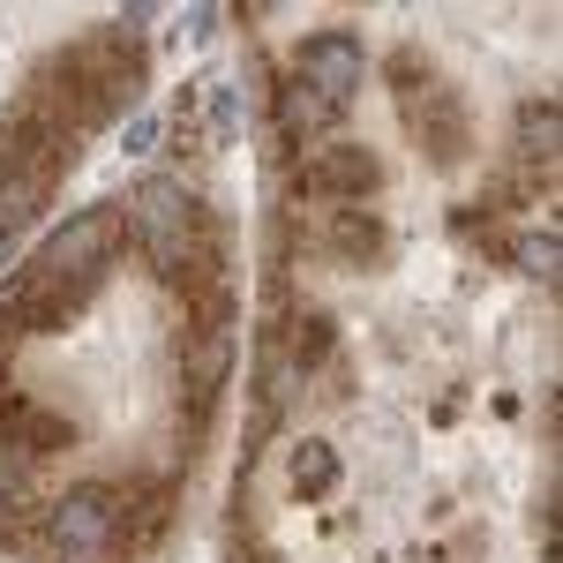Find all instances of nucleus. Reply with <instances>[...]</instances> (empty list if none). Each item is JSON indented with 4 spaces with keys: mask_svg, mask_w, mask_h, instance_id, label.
<instances>
[{
    "mask_svg": "<svg viewBox=\"0 0 563 563\" xmlns=\"http://www.w3.org/2000/svg\"><path fill=\"white\" fill-rule=\"evenodd\" d=\"M0 435L38 466V459H53V451H68V443H76V421H68V413H53V406H38V398H8Z\"/></svg>",
    "mask_w": 563,
    "mask_h": 563,
    "instance_id": "nucleus-5",
    "label": "nucleus"
},
{
    "mask_svg": "<svg viewBox=\"0 0 563 563\" xmlns=\"http://www.w3.org/2000/svg\"><path fill=\"white\" fill-rule=\"evenodd\" d=\"M233 563H278L271 549H233Z\"/></svg>",
    "mask_w": 563,
    "mask_h": 563,
    "instance_id": "nucleus-15",
    "label": "nucleus"
},
{
    "mask_svg": "<svg viewBox=\"0 0 563 563\" xmlns=\"http://www.w3.org/2000/svg\"><path fill=\"white\" fill-rule=\"evenodd\" d=\"M121 519H129V481H76L68 496L45 504V541L68 563H98L121 549Z\"/></svg>",
    "mask_w": 563,
    "mask_h": 563,
    "instance_id": "nucleus-2",
    "label": "nucleus"
},
{
    "mask_svg": "<svg viewBox=\"0 0 563 563\" xmlns=\"http://www.w3.org/2000/svg\"><path fill=\"white\" fill-rule=\"evenodd\" d=\"M511 256H519V271H533L541 286H556V278H563V233H556V225H541V233H526Z\"/></svg>",
    "mask_w": 563,
    "mask_h": 563,
    "instance_id": "nucleus-13",
    "label": "nucleus"
},
{
    "mask_svg": "<svg viewBox=\"0 0 563 563\" xmlns=\"http://www.w3.org/2000/svg\"><path fill=\"white\" fill-rule=\"evenodd\" d=\"M286 481H294V496H301V504H323V496L339 488V451H331V443H316V435H301V443H294V459H286Z\"/></svg>",
    "mask_w": 563,
    "mask_h": 563,
    "instance_id": "nucleus-10",
    "label": "nucleus"
},
{
    "mask_svg": "<svg viewBox=\"0 0 563 563\" xmlns=\"http://www.w3.org/2000/svg\"><path fill=\"white\" fill-rule=\"evenodd\" d=\"M294 331H286V368L294 376H308V368H323L331 361V346H339V323L323 316V308H308V316H286Z\"/></svg>",
    "mask_w": 563,
    "mask_h": 563,
    "instance_id": "nucleus-11",
    "label": "nucleus"
},
{
    "mask_svg": "<svg viewBox=\"0 0 563 563\" xmlns=\"http://www.w3.org/2000/svg\"><path fill=\"white\" fill-rule=\"evenodd\" d=\"M390 90H398V113H406V129L413 143L429 151V166H466V151H474V121H466V98L451 84H435V68L406 45V53H390Z\"/></svg>",
    "mask_w": 563,
    "mask_h": 563,
    "instance_id": "nucleus-1",
    "label": "nucleus"
},
{
    "mask_svg": "<svg viewBox=\"0 0 563 563\" xmlns=\"http://www.w3.org/2000/svg\"><path fill=\"white\" fill-rule=\"evenodd\" d=\"M241 135V98H233V84H218L211 98V143H233Z\"/></svg>",
    "mask_w": 563,
    "mask_h": 563,
    "instance_id": "nucleus-14",
    "label": "nucleus"
},
{
    "mask_svg": "<svg viewBox=\"0 0 563 563\" xmlns=\"http://www.w3.org/2000/svg\"><path fill=\"white\" fill-rule=\"evenodd\" d=\"M323 241H331V256L346 263V271H384V256H390V233H384V218L368 211V203H339Z\"/></svg>",
    "mask_w": 563,
    "mask_h": 563,
    "instance_id": "nucleus-6",
    "label": "nucleus"
},
{
    "mask_svg": "<svg viewBox=\"0 0 563 563\" xmlns=\"http://www.w3.org/2000/svg\"><path fill=\"white\" fill-rule=\"evenodd\" d=\"M294 76L323 106H346L353 90H361V76H368V45H361V31H308L294 45Z\"/></svg>",
    "mask_w": 563,
    "mask_h": 563,
    "instance_id": "nucleus-3",
    "label": "nucleus"
},
{
    "mask_svg": "<svg viewBox=\"0 0 563 563\" xmlns=\"http://www.w3.org/2000/svg\"><path fill=\"white\" fill-rule=\"evenodd\" d=\"M384 188V158L368 143H323L294 174V196H331V203H368Z\"/></svg>",
    "mask_w": 563,
    "mask_h": 563,
    "instance_id": "nucleus-4",
    "label": "nucleus"
},
{
    "mask_svg": "<svg viewBox=\"0 0 563 563\" xmlns=\"http://www.w3.org/2000/svg\"><path fill=\"white\" fill-rule=\"evenodd\" d=\"M331 129H339V106H323L301 76H286V84H278V135H286V143H323Z\"/></svg>",
    "mask_w": 563,
    "mask_h": 563,
    "instance_id": "nucleus-8",
    "label": "nucleus"
},
{
    "mask_svg": "<svg viewBox=\"0 0 563 563\" xmlns=\"http://www.w3.org/2000/svg\"><path fill=\"white\" fill-rule=\"evenodd\" d=\"M8 511H38V496H31V459L0 435V519Z\"/></svg>",
    "mask_w": 563,
    "mask_h": 563,
    "instance_id": "nucleus-12",
    "label": "nucleus"
},
{
    "mask_svg": "<svg viewBox=\"0 0 563 563\" xmlns=\"http://www.w3.org/2000/svg\"><path fill=\"white\" fill-rule=\"evenodd\" d=\"M556 151H563L556 98H526V106H519V158H526V166H541V174H556Z\"/></svg>",
    "mask_w": 563,
    "mask_h": 563,
    "instance_id": "nucleus-9",
    "label": "nucleus"
},
{
    "mask_svg": "<svg viewBox=\"0 0 563 563\" xmlns=\"http://www.w3.org/2000/svg\"><path fill=\"white\" fill-rule=\"evenodd\" d=\"M174 481H129V519H121V549L113 556L129 563V556H143V549H158V533L174 526Z\"/></svg>",
    "mask_w": 563,
    "mask_h": 563,
    "instance_id": "nucleus-7",
    "label": "nucleus"
}]
</instances>
